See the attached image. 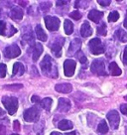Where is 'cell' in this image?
I'll use <instances>...</instances> for the list:
<instances>
[{
    "label": "cell",
    "instance_id": "1",
    "mask_svg": "<svg viewBox=\"0 0 127 135\" xmlns=\"http://www.w3.org/2000/svg\"><path fill=\"white\" fill-rule=\"evenodd\" d=\"M41 71L45 76H51L52 78H58V71L57 67L53 68V60L51 56L46 55L40 63Z\"/></svg>",
    "mask_w": 127,
    "mask_h": 135
},
{
    "label": "cell",
    "instance_id": "2",
    "mask_svg": "<svg viewBox=\"0 0 127 135\" xmlns=\"http://www.w3.org/2000/svg\"><path fill=\"white\" fill-rule=\"evenodd\" d=\"M2 103L4 104L5 108L7 109L10 115H13L17 111L18 108V99L13 97H2Z\"/></svg>",
    "mask_w": 127,
    "mask_h": 135
},
{
    "label": "cell",
    "instance_id": "3",
    "mask_svg": "<svg viewBox=\"0 0 127 135\" xmlns=\"http://www.w3.org/2000/svg\"><path fill=\"white\" fill-rule=\"evenodd\" d=\"M89 50L93 55H100L102 53H104V46L102 45L101 41L99 38L91 39L89 43Z\"/></svg>",
    "mask_w": 127,
    "mask_h": 135
},
{
    "label": "cell",
    "instance_id": "4",
    "mask_svg": "<svg viewBox=\"0 0 127 135\" xmlns=\"http://www.w3.org/2000/svg\"><path fill=\"white\" fill-rule=\"evenodd\" d=\"M90 70L93 74L97 75V76H106L107 73L105 72V66L103 60H94L90 66Z\"/></svg>",
    "mask_w": 127,
    "mask_h": 135
},
{
    "label": "cell",
    "instance_id": "5",
    "mask_svg": "<svg viewBox=\"0 0 127 135\" xmlns=\"http://www.w3.org/2000/svg\"><path fill=\"white\" fill-rule=\"evenodd\" d=\"M23 117L25 119L27 122H34V121H37L40 117V110H39L38 107H31V108H28L27 110L24 111V114H23Z\"/></svg>",
    "mask_w": 127,
    "mask_h": 135
},
{
    "label": "cell",
    "instance_id": "6",
    "mask_svg": "<svg viewBox=\"0 0 127 135\" xmlns=\"http://www.w3.org/2000/svg\"><path fill=\"white\" fill-rule=\"evenodd\" d=\"M15 33H17V29L11 24H7L5 21H0V35L11 37Z\"/></svg>",
    "mask_w": 127,
    "mask_h": 135
},
{
    "label": "cell",
    "instance_id": "7",
    "mask_svg": "<svg viewBox=\"0 0 127 135\" xmlns=\"http://www.w3.org/2000/svg\"><path fill=\"white\" fill-rule=\"evenodd\" d=\"M65 43V39L62 38V37H58L57 39L54 40V42L51 43V50L52 52L54 53V55L56 57H61L62 56V48H63V45Z\"/></svg>",
    "mask_w": 127,
    "mask_h": 135
},
{
    "label": "cell",
    "instance_id": "8",
    "mask_svg": "<svg viewBox=\"0 0 127 135\" xmlns=\"http://www.w3.org/2000/svg\"><path fill=\"white\" fill-rule=\"evenodd\" d=\"M21 54L20 48L17 45H11V46L6 47L4 49V56L8 59H14L17 58Z\"/></svg>",
    "mask_w": 127,
    "mask_h": 135
},
{
    "label": "cell",
    "instance_id": "9",
    "mask_svg": "<svg viewBox=\"0 0 127 135\" xmlns=\"http://www.w3.org/2000/svg\"><path fill=\"white\" fill-rule=\"evenodd\" d=\"M45 24L50 31H57L60 27V20L57 17L46 16L45 17Z\"/></svg>",
    "mask_w": 127,
    "mask_h": 135
},
{
    "label": "cell",
    "instance_id": "10",
    "mask_svg": "<svg viewBox=\"0 0 127 135\" xmlns=\"http://www.w3.org/2000/svg\"><path fill=\"white\" fill-rule=\"evenodd\" d=\"M76 63L74 60H66L64 63V71H65V76H72L76 71Z\"/></svg>",
    "mask_w": 127,
    "mask_h": 135
},
{
    "label": "cell",
    "instance_id": "11",
    "mask_svg": "<svg viewBox=\"0 0 127 135\" xmlns=\"http://www.w3.org/2000/svg\"><path fill=\"white\" fill-rule=\"evenodd\" d=\"M107 119L109 121L110 126L113 129H117L119 126V121H120V117L119 114L116 110H111L107 113Z\"/></svg>",
    "mask_w": 127,
    "mask_h": 135
},
{
    "label": "cell",
    "instance_id": "12",
    "mask_svg": "<svg viewBox=\"0 0 127 135\" xmlns=\"http://www.w3.org/2000/svg\"><path fill=\"white\" fill-rule=\"evenodd\" d=\"M71 108V101L67 98H60L58 110L60 112H67Z\"/></svg>",
    "mask_w": 127,
    "mask_h": 135
},
{
    "label": "cell",
    "instance_id": "13",
    "mask_svg": "<svg viewBox=\"0 0 127 135\" xmlns=\"http://www.w3.org/2000/svg\"><path fill=\"white\" fill-rule=\"evenodd\" d=\"M55 89L58 91V93H70L71 91H72V86L71 84L65 83V84H56Z\"/></svg>",
    "mask_w": 127,
    "mask_h": 135
},
{
    "label": "cell",
    "instance_id": "14",
    "mask_svg": "<svg viewBox=\"0 0 127 135\" xmlns=\"http://www.w3.org/2000/svg\"><path fill=\"white\" fill-rule=\"evenodd\" d=\"M87 17H89V20L93 21L94 23H98V22L100 21V19L103 17V12L93 9V10H91V11L89 13V16Z\"/></svg>",
    "mask_w": 127,
    "mask_h": 135
},
{
    "label": "cell",
    "instance_id": "15",
    "mask_svg": "<svg viewBox=\"0 0 127 135\" xmlns=\"http://www.w3.org/2000/svg\"><path fill=\"white\" fill-rule=\"evenodd\" d=\"M81 34L82 37H89L91 34H92V29H91V27L89 25V23L87 21H85L81 27Z\"/></svg>",
    "mask_w": 127,
    "mask_h": 135
},
{
    "label": "cell",
    "instance_id": "16",
    "mask_svg": "<svg viewBox=\"0 0 127 135\" xmlns=\"http://www.w3.org/2000/svg\"><path fill=\"white\" fill-rule=\"evenodd\" d=\"M81 47V41L80 39H75L72 43L71 46L69 48V54H75L76 52H79Z\"/></svg>",
    "mask_w": 127,
    "mask_h": 135
},
{
    "label": "cell",
    "instance_id": "17",
    "mask_svg": "<svg viewBox=\"0 0 127 135\" xmlns=\"http://www.w3.org/2000/svg\"><path fill=\"white\" fill-rule=\"evenodd\" d=\"M23 10H22L20 7H18V6H15V7H13L12 10H11V12H10V16L12 17L14 20H21L22 18H23Z\"/></svg>",
    "mask_w": 127,
    "mask_h": 135
},
{
    "label": "cell",
    "instance_id": "18",
    "mask_svg": "<svg viewBox=\"0 0 127 135\" xmlns=\"http://www.w3.org/2000/svg\"><path fill=\"white\" fill-rule=\"evenodd\" d=\"M25 72V68L21 63H16L13 66V76H23V74Z\"/></svg>",
    "mask_w": 127,
    "mask_h": 135
},
{
    "label": "cell",
    "instance_id": "19",
    "mask_svg": "<svg viewBox=\"0 0 127 135\" xmlns=\"http://www.w3.org/2000/svg\"><path fill=\"white\" fill-rule=\"evenodd\" d=\"M43 53V46L40 43L35 44L34 50H33V61H38V59L40 58V56L42 55Z\"/></svg>",
    "mask_w": 127,
    "mask_h": 135
},
{
    "label": "cell",
    "instance_id": "20",
    "mask_svg": "<svg viewBox=\"0 0 127 135\" xmlns=\"http://www.w3.org/2000/svg\"><path fill=\"white\" fill-rule=\"evenodd\" d=\"M109 72L110 74L112 75V76H120L121 74H122V71H121V69L118 67V65L115 63V62H112V63H110L109 65Z\"/></svg>",
    "mask_w": 127,
    "mask_h": 135
},
{
    "label": "cell",
    "instance_id": "21",
    "mask_svg": "<svg viewBox=\"0 0 127 135\" xmlns=\"http://www.w3.org/2000/svg\"><path fill=\"white\" fill-rule=\"evenodd\" d=\"M35 31H36V35H37V38L40 40V41H43V42H46L47 39H48V36L46 35V33H45V31L42 29V27H41V25H37L36 26V29H35Z\"/></svg>",
    "mask_w": 127,
    "mask_h": 135
},
{
    "label": "cell",
    "instance_id": "22",
    "mask_svg": "<svg viewBox=\"0 0 127 135\" xmlns=\"http://www.w3.org/2000/svg\"><path fill=\"white\" fill-rule=\"evenodd\" d=\"M72 121H70V120H66V119H64L62 121H60L59 124H58V127H59L61 130H70V129H72Z\"/></svg>",
    "mask_w": 127,
    "mask_h": 135
},
{
    "label": "cell",
    "instance_id": "23",
    "mask_svg": "<svg viewBox=\"0 0 127 135\" xmlns=\"http://www.w3.org/2000/svg\"><path fill=\"white\" fill-rule=\"evenodd\" d=\"M115 36H116V38L118 39L120 42H123V43L127 42V33L123 29L116 30Z\"/></svg>",
    "mask_w": 127,
    "mask_h": 135
},
{
    "label": "cell",
    "instance_id": "24",
    "mask_svg": "<svg viewBox=\"0 0 127 135\" xmlns=\"http://www.w3.org/2000/svg\"><path fill=\"white\" fill-rule=\"evenodd\" d=\"M64 29H65V33L67 35H71L74 32V24L72 23V21H70L69 19H66L65 23H64Z\"/></svg>",
    "mask_w": 127,
    "mask_h": 135
},
{
    "label": "cell",
    "instance_id": "25",
    "mask_svg": "<svg viewBox=\"0 0 127 135\" xmlns=\"http://www.w3.org/2000/svg\"><path fill=\"white\" fill-rule=\"evenodd\" d=\"M52 103H53V100H52L50 97H47V98H44L43 100H41V105H42L43 108H45L46 110L48 111H50L51 109V106H52Z\"/></svg>",
    "mask_w": 127,
    "mask_h": 135
},
{
    "label": "cell",
    "instance_id": "26",
    "mask_svg": "<svg viewBox=\"0 0 127 135\" xmlns=\"http://www.w3.org/2000/svg\"><path fill=\"white\" fill-rule=\"evenodd\" d=\"M97 131L99 133H102V134H105V133L108 132V126H107V124H106L105 120H101V121H100V123L98 124Z\"/></svg>",
    "mask_w": 127,
    "mask_h": 135
},
{
    "label": "cell",
    "instance_id": "27",
    "mask_svg": "<svg viewBox=\"0 0 127 135\" xmlns=\"http://www.w3.org/2000/svg\"><path fill=\"white\" fill-rule=\"evenodd\" d=\"M23 39L26 40L27 42H29L30 44L34 43V36H33V32L32 31H28L27 33L23 34Z\"/></svg>",
    "mask_w": 127,
    "mask_h": 135
},
{
    "label": "cell",
    "instance_id": "28",
    "mask_svg": "<svg viewBox=\"0 0 127 135\" xmlns=\"http://www.w3.org/2000/svg\"><path fill=\"white\" fill-rule=\"evenodd\" d=\"M119 19V13L117 11H112L108 15V21L109 22H115Z\"/></svg>",
    "mask_w": 127,
    "mask_h": 135
},
{
    "label": "cell",
    "instance_id": "29",
    "mask_svg": "<svg viewBox=\"0 0 127 135\" xmlns=\"http://www.w3.org/2000/svg\"><path fill=\"white\" fill-rule=\"evenodd\" d=\"M97 34H98V35H102V36H105V35H106V25H105V23H102L101 25L97 28Z\"/></svg>",
    "mask_w": 127,
    "mask_h": 135
},
{
    "label": "cell",
    "instance_id": "30",
    "mask_svg": "<svg viewBox=\"0 0 127 135\" xmlns=\"http://www.w3.org/2000/svg\"><path fill=\"white\" fill-rule=\"evenodd\" d=\"M7 72V67L5 64H0V78H5Z\"/></svg>",
    "mask_w": 127,
    "mask_h": 135
},
{
    "label": "cell",
    "instance_id": "31",
    "mask_svg": "<svg viewBox=\"0 0 127 135\" xmlns=\"http://www.w3.org/2000/svg\"><path fill=\"white\" fill-rule=\"evenodd\" d=\"M70 16L72 17V19H75V20H80L81 18V14L79 11H74V12L70 13Z\"/></svg>",
    "mask_w": 127,
    "mask_h": 135
},
{
    "label": "cell",
    "instance_id": "32",
    "mask_svg": "<svg viewBox=\"0 0 127 135\" xmlns=\"http://www.w3.org/2000/svg\"><path fill=\"white\" fill-rule=\"evenodd\" d=\"M51 7V2H41L40 3V8L42 10H48V9Z\"/></svg>",
    "mask_w": 127,
    "mask_h": 135
},
{
    "label": "cell",
    "instance_id": "33",
    "mask_svg": "<svg viewBox=\"0 0 127 135\" xmlns=\"http://www.w3.org/2000/svg\"><path fill=\"white\" fill-rule=\"evenodd\" d=\"M120 110L124 115L127 116V103H124V104H121L120 105Z\"/></svg>",
    "mask_w": 127,
    "mask_h": 135
},
{
    "label": "cell",
    "instance_id": "34",
    "mask_svg": "<svg viewBox=\"0 0 127 135\" xmlns=\"http://www.w3.org/2000/svg\"><path fill=\"white\" fill-rule=\"evenodd\" d=\"M97 2L101 5V6H108L111 1H110V0H98Z\"/></svg>",
    "mask_w": 127,
    "mask_h": 135
},
{
    "label": "cell",
    "instance_id": "35",
    "mask_svg": "<svg viewBox=\"0 0 127 135\" xmlns=\"http://www.w3.org/2000/svg\"><path fill=\"white\" fill-rule=\"evenodd\" d=\"M22 85L21 84H13V85H8V86H5V89H21Z\"/></svg>",
    "mask_w": 127,
    "mask_h": 135
},
{
    "label": "cell",
    "instance_id": "36",
    "mask_svg": "<svg viewBox=\"0 0 127 135\" xmlns=\"http://www.w3.org/2000/svg\"><path fill=\"white\" fill-rule=\"evenodd\" d=\"M31 100H32V102H35V103H41V99L37 95H33L32 98H31Z\"/></svg>",
    "mask_w": 127,
    "mask_h": 135
},
{
    "label": "cell",
    "instance_id": "37",
    "mask_svg": "<svg viewBox=\"0 0 127 135\" xmlns=\"http://www.w3.org/2000/svg\"><path fill=\"white\" fill-rule=\"evenodd\" d=\"M123 63H124V65H127V46L124 50V53H123Z\"/></svg>",
    "mask_w": 127,
    "mask_h": 135
},
{
    "label": "cell",
    "instance_id": "38",
    "mask_svg": "<svg viewBox=\"0 0 127 135\" xmlns=\"http://www.w3.org/2000/svg\"><path fill=\"white\" fill-rule=\"evenodd\" d=\"M14 130L15 131L20 130V124H19V121H18V120H15V121H14Z\"/></svg>",
    "mask_w": 127,
    "mask_h": 135
},
{
    "label": "cell",
    "instance_id": "39",
    "mask_svg": "<svg viewBox=\"0 0 127 135\" xmlns=\"http://www.w3.org/2000/svg\"><path fill=\"white\" fill-rule=\"evenodd\" d=\"M6 134V129L3 125H0V135H5Z\"/></svg>",
    "mask_w": 127,
    "mask_h": 135
},
{
    "label": "cell",
    "instance_id": "40",
    "mask_svg": "<svg viewBox=\"0 0 127 135\" xmlns=\"http://www.w3.org/2000/svg\"><path fill=\"white\" fill-rule=\"evenodd\" d=\"M80 61H81V64H85L87 62V59L85 58V56H81V57H80Z\"/></svg>",
    "mask_w": 127,
    "mask_h": 135
},
{
    "label": "cell",
    "instance_id": "41",
    "mask_svg": "<svg viewBox=\"0 0 127 135\" xmlns=\"http://www.w3.org/2000/svg\"><path fill=\"white\" fill-rule=\"evenodd\" d=\"M68 3V1H57V5H59V6H62L64 4H67Z\"/></svg>",
    "mask_w": 127,
    "mask_h": 135
},
{
    "label": "cell",
    "instance_id": "42",
    "mask_svg": "<svg viewBox=\"0 0 127 135\" xmlns=\"http://www.w3.org/2000/svg\"><path fill=\"white\" fill-rule=\"evenodd\" d=\"M124 27L127 29V11H126V15H125V19H124Z\"/></svg>",
    "mask_w": 127,
    "mask_h": 135
},
{
    "label": "cell",
    "instance_id": "43",
    "mask_svg": "<svg viewBox=\"0 0 127 135\" xmlns=\"http://www.w3.org/2000/svg\"><path fill=\"white\" fill-rule=\"evenodd\" d=\"M51 135H63L62 133H60V132H52Z\"/></svg>",
    "mask_w": 127,
    "mask_h": 135
},
{
    "label": "cell",
    "instance_id": "44",
    "mask_svg": "<svg viewBox=\"0 0 127 135\" xmlns=\"http://www.w3.org/2000/svg\"><path fill=\"white\" fill-rule=\"evenodd\" d=\"M0 115H1V116H4V115H5V112L1 109V108H0Z\"/></svg>",
    "mask_w": 127,
    "mask_h": 135
},
{
    "label": "cell",
    "instance_id": "45",
    "mask_svg": "<svg viewBox=\"0 0 127 135\" xmlns=\"http://www.w3.org/2000/svg\"><path fill=\"white\" fill-rule=\"evenodd\" d=\"M66 135H76V132H70V133H67Z\"/></svg>",
    "mask_w": 127,
    "mask_h": 135
},
{
    "label": "cell",
    "instance_id": "46",
    "mask_svg": "<svg viewBox=\"0 0 127 135\" xmlns=\"http://www.w3.org/2000/svg\"><path fill=\"white\" fill-rule=\"evenodd\" d=\"M124 98H125V99H126V100H127V95H126V97H124Z\"/></svg>",
    "mask_w": 127,
    "mask_h": 135
},
{
    "label": "cell",
    "instance_id": "47",
    "mask_svg": "<svg viewBox=\"0 0 127 135\" xmlns=\"http://www.w3.org/2000/svg\"><path fill=\"white\" fill-rule=\"evenodd\" d=\"M126 135H127V127H126Z\"/></svg>",
    "mask_w": 127,
    "mask_h": 135
},
{
    "label": "cell",
    "instance_id": "48",
    "mask_svg": "<svg viewBox=\"0 0 127 135\" xmlns=\"http://www.w3.org/2000/svg\"><path fill=\"white\" fill-rule=\"evenodd\" d=\"M12 135H18V134H12Z\"/></svg>",
    "mask_w": 127,
    "mask_h": 135
}]
</instances>
